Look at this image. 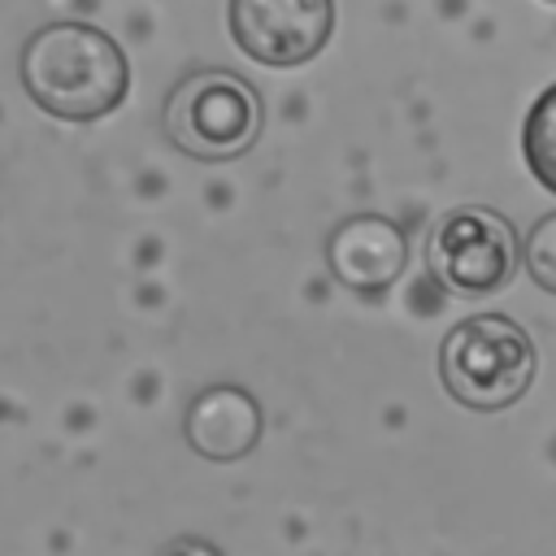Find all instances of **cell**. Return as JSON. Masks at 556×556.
Returning a JSON list of instances; mask_svg holds the SVG:
<instances>
[{"label":"cell","instance_id":"cell-3","mask_svg":"<svg viewBox=\"0 0 556 556\" xmlns=\"http://www.w3.org/2000/svg\"><path fill=\"white\" fill-rule=\"evenodd\" d=\"M265 126L256 87L230 70H191L165 96V135L195 161L243 156Z\"/></svg>","mask_w":556,"mask_h":556},{"label":"cell","instance_id":"cell-8","mask_svg":"<svg viewBox=\"0 0 556 556\" xmlns=\"http://www.w3.org/2000/svg\"><path fill=\"white\" fill-rule=\"evenodd\" d=\"M521 152L539 187L556 195V83L530 104L526 126H521Z\"/></svg>","mask_w":556,"mask_h":556},{"label":"cell","instance_id":"cell-6","mask_svg":"<svg viewBox=\"0 0 556 556\" xmlns=\"http://www.w3.org/2000/svg\"><path fill=\"white\" fill-rule=\"evenodd\" d=\"M330 269L343 287L356 291H382L391 287L408 265V239L404 230L382 213H356L334 226L326 243Z\"/></svg>","mask_w":556,"mask_h":556},{"label":"cell","instance_id":"cell-1","mask_svg":"<svg viewBox=\"0 0 556 556\" xmlns=\"http://www.w3.org/2000/svg\"><path fill=\"white\" fill-rule=\"evenodd\" d=\"M26 96L61 122H96L126 100L130 65L113 35L91 22L39 26L22 48Z\"/></svg>","mask_w":556,"mask_h":556},{"label":"cell","instance_id":"cell-11","mask_svg":"<svg viewBox=\"0 0 556 556\" xmlns=\"http://www.w3.org/2000/svg\"><path fill=\"white\" fill-rule=\"evenodd\" d=\"M547 4H556V0H547Z\"/></svg>","mask_w":556,"mask_h":556},{"label":"cell","instance_id":"cell-7","mask_svg":"<svg viewBox=\"0 0 556 556\" xmlns=\"http://www.w3.org/2000/svg\"><path fill=\"white\" fill-rule=\"evenodd\" d=\"M261 439V408L243 387L217 382L187 408V443L208 460H239Z\"/></svg>","mask_w":556,"mask_h":556},{"label":"cell","instance_id":"cell-9","mask_svg":"<svg viewBox=\"0 0 556 556\" xmlns=\"http://www.w3.org/2000/svg\"><path fill=\"white\" fill-rule=\"evenodd\" d=\"M526 269L543 291L556 295V213H547V217H539L530 226V235H526Z\"/></svg>","mask_w":556,"mask_h":556},{"label":"cell","instance_id":"cell-10","mask_svg":"<svg viewBox=\"0 0 556 556\" xmlns=\"http://www.w3.org/2000/svg\"><path fill=\"white\" fill-rule=\"evenodd\" d=\"M165 556H217V547H208V543H200V539H178Z\"/></svg>","mask_w":556,"mask_h":556},{"label":"cell","instance_id":"cell-4","mask_svg":"<svg viewBox=\"0 0 556 556\" xmlns=\"http://www.w3.org/2000/svg\"><path fill=\"white\" fill-rule=\"evenodd\" d=\"M517 230L504 213L465 204L452 208L430 235V274L456 295H491L517 274Z\"/></svg>","mask_w":556,"mask_h":556},{"label":"cell","instance_id":"cell-5","mask_svg":"<svg viewBox=\"0 0 556 556\" xmlns=\"http://www.w3.org/2000/svg\"><path fill=\"white\" fill-rule=\"evenodd\" d=\"M334 26V0H230V35L243 56L291 70L313 61Z\"/></svg>","mask_w":556,"mask_h":556},{"label":"cell","instance_id":"cell-2","mask_svg":"<svg viewBox=\"0 0 556 556\" xmlns=\"http://www.w3.org/2000/svg\"><path fill=\"white\" fill-rule=\"evenodd\" d=\"M534 339L504 313H473L439 343V378L447 395L473 413L517 404L534 382Z\"/></svg>","mask_w":556,"mask_h":556}]
</instances>
